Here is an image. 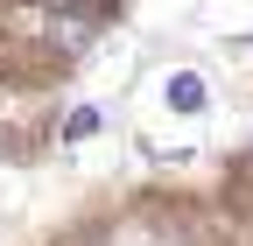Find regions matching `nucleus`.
Wrapping results in <instances>:
<instances>
[{"label": "nucleus", "mask_w": 253, "mask_h": 246, "mask_svg": "<svg viewBox=\"0 0 253 246\" xmlns=\"http://www.w3.org/2000/svg\"><path fill=\"white\" fill-rule=\"evenodd\" d=\"M169 99H176L183 113H197V106H204V78H190V71H176V78H169Z\"/></svg>", "instance_id": "nucleus-1"}]
</instances>
